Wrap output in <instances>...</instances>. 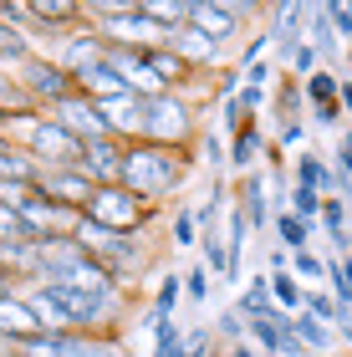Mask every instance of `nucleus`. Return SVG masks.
<instances>
[{
	"label": "nucleus",
	"mask_w": 352,
	"mask_h": 357,
	"mask_svg": "<svg viewBox=\"0 0 352 357\" xmlns=\"http://www.w3.org/2000/svg\"><path fill=\"white\" fill-rule=\"evenodd\" d=\"M270 230H276V245L281 250H312V240H316V230H322V225H307L301 215H291V209H276V215H270Z\"/></svg>",
	"instance_id": "6ab92c4d"
},
{
	"label": "nucleus",
	"mask_w": 352,
	"mask_h": 357,
	"mask_svg": "<svg viewBox=\"0 0 352 357\" xmlns=\"http://www.w3.org/2000/svg\"><path fill=\"white\" fill-rule=\"evenodd\" d=\"M179 301H184V275H179V271L158 275L153 301H148V317H158V321H174V306H179Z\"/></svg>",
	"instance_id": "a878e982"
},
{
	"label": "nucleus",
	"mask_w": 352,
	"mask_h": 357,
	"mask_svg": "<svg viewBox=\"0 0 352 357\" xmlns=\"http://www.w3.org/2000/svg\"><path fill=\"white\" fill-rule=\"evenodd\" d=\"M77 240H82V250L92 255L98 266L113 271V281L133 291L143 281V271L153 266V250H148V240L143 235H118V230H102V225H92L82 215V225H77Z\"/></svg>",
	"instance_id": "f03ea898"
},
{
	"label": "nucleus",
	"mask_w": 352,
	"mask_h": 357,
	"mask_svg": "<svg viewBox=\"0 0 352 357\" xmlns=\"http://www.w3.org/2000/svg\"><path fill=\"white\" fill-rule=\"evenodd\" d=\"M215 286H220V281H215V275L204 271V266H189V271H184V301L204 306V301L215 296Z\"/></svg>",
	"instance_id": "4c0bfd02"
},
{
	"label": "nucleus",
	"mask_w": 352,
	"mask_h": 357,
	"mask_svg": "<svg viewBox=\"0 0 352 357\" xmlns=\"http://www.w3.org/2000/svg\"><path fill=\"white\" fill-rule=\"evenodd\" d=\"M327 15H332V26H337V36L347 46L352 41V0H327Z\"/></svg>",
	"instance_id": "49530a36"
},
{
	"label": "nucleus",
	"mask_w": 352,
	"mask_h": 357,
	"mask_svg": "<svg viewBox=\"0 0 352 357\" xmlns=\"http://www.w3.org/2000/svg\"><path fill=\"white\" fill-rule=\"evenodd\" d=\"M235 312L240 317H266V312H276V301H270V275H250L245 286H240V296H235Z\"/></svg>",
	"instance_id": "b1692460"
},
{
	"label": "nucleus",
	"mask_w": 352,
	"mask_h": 357,
	"mask_svg": "<svg viewBox=\"0 0 352 357\" xmlns=\"http://www.w3.org/2000/svg\"><path fill=\"white\" fill-rule=\"evenodd\" d=\"M266 149H270V138H266L261 118L245 123V128L230 138V169H235V174H255V158H266Z\"/></svg>",
	"instance_id": "f3484780"
},
{
	"label": "nucleus",
	"mask_w": 352,
	"mask_h": 357,
	"mask_svg": "<svg viewBox=\"0 0 352 357\" xmlns=\"http://www.w3.org/2000/svg\"><path fill=\"white\" fill-rule=\"evenodd\" d=\"M240 87H245V72H240V67H220L215 72V102L220 107H225L230 97H240Z\"/></svg>",
	"instance_id": "37998d69"
},
{
	"label": "nucleus",
	"mask_w": 352,
	"mask_h": 357,
	"mask_svg": "<svg viewBox=\"0 0 352 357\" xmlns=\"http://www.w3.org/2000/svg\"><path fill=\"white\" fill-rule=\"evenodd\" d=\"M102 107V123L107 133L123 138V143H143V97H113V102H98Z\"/></svg>",
	"instance_id": "ddd939ff"
},
{
	"label": "nucleus",
	"mask_w": 352,
	"mask_h": 357,
	"mask_svg": "<svg viewBox=\"0 0 352 357\" xmlns=\"http://www.w3.org/2000/svg\"><path fill=\"white\" fill-rule=\"evenodd\" d=\"M291 327H296V337L312 347V357H327V352H337V332L327 327V321H316L312 312H296L291 317Z\"/></svg>",
	"instance_id": "5701e85b"
},
{
	"label": "nucleus",
	"mask_w": 352,
	"mask_h": 357,
	"mask_svg": "<svg viewBox=\"0 0 352 357\" xmlns=\"http://www.w3.org/2000/svg\"><path fill=\"white\" fill-rule=\"evenodd\" d=\"M332 164H337L342 174H352V123L337 133V153H332Z\"/></svg>",
	"instance_id": "8fccbe9b"
},
{
	"label": "nucleus",
	"mask_w": 352,
	"mask_h": 357,
	"mask_svg": "<svg viewBox=\"0 0 352 357\" xmlns=\"http://www.w3.org/2000/svg\"><path fill=\"white\" fill-rule=\"evenodd\" d=\"M270 143H276L281 153L301 149V143H307V123H301V118H281V123H276V138H270Z\"/></svg>",
	"instance_id": "79ce46f5"
},
{
	"label": "nucleus",
	"mask_w": 352,
	"mask_h": 357,
	"mask_svg": "<svg viewBox=\"0 0 352 357\" xmlns=\"http://www.w3.org/2000/svg\"><path fill=\"white\" fill-rule=\"evenodd\" d=\"M143 15L158 21L164 31H179V26H189V0H143Z\"/></svg>",
	"instance_id": "7c9ffc66"
},
{
	"label": "nucleus",
	"mask_w": 352,
	"mask_h": 357,
	"mask_svg": "<svg viewBox=\"0 0 352 357\" xmlns=\"http://www.w3.org/2000/svg\"><path fill=\"white\" fill-rule=\"evenodd\" d=\"M337 230H347V199H322V235H337Z\"/></svg>",
	"instance_id": "c03bdc74"
},
{
	"label": "nucleus",
	"mask_w": 352,
	"mask_h": 357,
	"mask_svg": "<svg viewBox=\"0 0 352 357\" xmlns=\"http://www.w3.org/2000/svg\"><path fill=\"white\" fill-rule=\"evenodd\" d=\"M184 352H189V357H225V347L215 342L210 327H189V332H184Z\"/></svg>",
	"instance_id": "ea45409f"
},
{
	"label": "nucleus",
	"mask_w": 352,
	"mask_h": 357,
	"mask_svg": "<svg viewBox=\"0 0 352 357\" xmlns=\"http://www.w3.org/2000/svg\"><path fill=\"white\" fill-rule=\"evenodd\" d=\"M312 123H316V128H332V133H337V128L347 123V112H342V102H327V107H312Z\"/></svg>",
	"instance_id": "09e8293b"
},
{
	"label": "nucleus",
	"mask_w": 352,
	"mask_h": 357,
	"mask_svg": "<svg viewBox=\"0 0 352 357\" xmlns=\"http://www.w3.org/2000/svg\"><path fill=\"white\" fill-rule=\"evenodd\" d=\"M210 332H215V342H220V347H235V342H250V321H245V317H240V312H235V306H225V312H220V317H215V327H210Z\"/></svg>",
	"instance_id": "2f4dec72"
},
{
	"label": "nucleus",
	"mask_w": 352,
	"mask_h": 357,
	"mask_svg": "<svg viewBox=\"0 0 352 357\" xmlns=\"http://www.w3.org/2000/svg\"><path fill=\"white\" fill-rule=\"evenodd\" d=\"M327 357H352V347H337V352H327Z\"/></svg>",
	"instance_id": "5fc2aeb1"
},
{
	"label": "nucleus",
	"mask_w": 352,
	"mask_h": 357,
	"mask_svg": "<svg viewBox=\"0 0 352 357\" xmlns=\"http://www.w3.org/2000/svg\"><path fill=\"white\" fill-rule=\"evenodd\" d=\"M301 107H307V87H301V77L281 72L276 77V112H281V118H296Z\"/></svg>",
	"instance_id": "473e14b6"
},
{
	"label": "nucleus",
	"mask_w": 352,
	"mask_h": 357,
	"mask_svg": "<svg viewBox=\"0 0 352 357\" xmlns=\"http://www.w3.org/2000/svg\"><path fill=\"white\" fill-rule=\"evenodd\" d=\"M31 194H36V184H10V178H0V204H10V209H21Z\"/></svg>",
	"instance_id": "de8ad7c7"
},
{
	"label": "nucleus",
	"mask_w": 352,
	"mask_h": 357,
	"mask_svg": "<svg viewBox=\"0 0 352 357\" xmlns=\"http://www.w3.org/2000/svg\"><path fill=\"white\" fill-rule=\"evenodd\" d=\"M270 46H276V41H270V31H255V36H245V41H240V67H255Z\"/></svg>",
	"instance_id": "a18cd8bd"
},
{
	"label": "nucleus",
	"mask_w": 352,
	"mask_h": 357,
	"mask_svg": "<svg viewBox=\"0 0 352 357\" xmlns=\"http://www.w3.org/2000/svg\"><path fill=\"white\" fill-rule=\"evenodd\" d=\"M301 87H307V102L312 107H327V102H337V97H342V77L332 67H322V72H312Z\"/></svg>",
	"instance_id": "c756f323"
},
{
	"label": "nucleus",
	"mask_w": 352,
	"mask_h": 357,
	"mask_svg": "<svg viewBox=\"0 0 352 357\" xmlns=\"http://www.w3.org/2000/svg\"><path fill=\"white\" fill-rule=\"evenodd\" d=\"M322 199H327V194H316V189H307V184H291V194H286V209H291V215H301L307 225H322Z\"/></svg>",
	"instance_id": "72a5a7b5"
},
{
	"label": "nucleus",
	"mask_w": 352,
	"mask_h": 357,
	"mask_svg": "<svg viewBox=\"0 0 352 357\" xmlns=\"http://www.w3.org/2000/svg\"><path fill=\"white\" fill-rule=\"evenodd\" d=\"M235 209L250 220V230H255V235H261L266 225H270V215H276V209H270V199H266V174H245V178H240Z\"/></svg>",
	"instance_id": "dca6fc26"
},
{
	"label": "nucleus",
	"mask_w": 352,
	"mask_h": 357,
	"mask_svg": "<svg viewBox=\"0 0 352 357\" xmlns=\"http://www.w3.org/2000/svg\"><path fill=\"white\" fill-rule=\"evenodd\" d=\"M46 199H56V204H67V209H82L87 215V204H92V194H98V184L82 174V169H41V184H36Z\"/></svg>",
	"instance_id": "9d476101"
},
{
	"label": "nucleus",
	"mask_w": 352,
	"mask_h": 357,
	"mask_svg": "<svg viewBox=\"0 0 352 357\" xmlns=\"http://www.w3.org/2000/svg\"><path fill=\"white\" fill-rule=\"evenodd\" d=\"M291 184H307V189H316V194H337V169H332V158H322V153H296V174H291ZM342 199V194H337Z\"/></svg>",
	"instance_id": "a211bd4d"
},
{
	"label": "nucleus",
	"mask_w": 352,
	"mask_h": 357,
	"mask_svg": "<svg viewBox=\"0 0 352 357\" xmlns=\"http://www.w3.org/2000/svg\"><path fill=\"white\" fill-rule=\"evenodd\" d=\"M270 301H276L281 312H291V317H296L301 306H307V286H301L291 271H281V275H270Z\"/></svg>",
	"instance_id": "c85d7f7f"
},
{
	"label": "nucleus",
	"mask_w": 352,
	"mask_h": 357,
	"mask_svg": "<svg viewBox=\"0 0 352 357\" xmlns=\"http://www.w3.org/2000/svg\"><path fill=\"white\" fill-rule=\"evenodd\" d=\"M41 317H36V306H31L26 296H10V301H0V337H6L10 347H21L31 342V337H41Z\"/></svg>",
	"instance_id": "4468645a"
},
{
	"label": "nucleus",
	"mask_w": 352,
	"mask_h": 357,
	"mask_svg": "<svg viewBox=\"0 0 352 357\" xmlns=\"http://www.w3.org/2000/svg\"><path fill=\"white\" fill-rule=\"evenodd\" d=\"M169 46H174V52H179V56L189 61V72H220V67H225V46H220V41H210L199 26H179Z\"/></svg>",
	"instance_id": "f8f14e48"
},
{
	"label": "nucleus",
	"mask_w": 352,
	"mask_h": 357,
	"mask_svg": "<svg viewBox=\"0 0 352 357\" xmlns=\"http://www.w3.org/2000/svg\"><path fill=\"white\" fill-rule=\"evenodd\" d=\"M199 266L215 275V281H225L230 275V245L220 230H199Z\"/></svg>",
	"instance_id": "bb28decb"
},
{
	"label": "nucleus",
	"mask_w": 352,
	"mask_h": 357,
	"mask_svg": "<svg viewBox=\"0 0 352 357\" xmlns=\"http://www.w3.org/2000/svg\"><path fill=\"white\" fill-rule=\"evenodd\" d=\"M0 123H6V118H0Z\"/></svg>",
	"instance_id": "6e6d98bb"
},
{
	"label": "nucleus",
	"mask_w": 352,
	"mask_h": 357,
	"mask_svg": "<svg viewBox=\"0 0 352 357\" xmlns=\"http://www.w3.org/2000/svg\"><path fill=\"white\" fill-rule=\"evenodd\" d=\"M31 56H36V36H31L26 26H6V21H0V67L21 72Z\"/></svg>",
	"instance_id": "4be33fe9"
},
{
	"label": "nucleus",
	"mask_w": 352,
	"mask_h": 357,
	"mask_svg": "<svg viewBox=\"0 0 352 357\" xmlns=\"http://www.w3.org/2000/svg\"><path fill=\"white\" fill-rule=\"evenodd\" d=\"M307 41L316 46L322 67H332V72H337V61H342V36H337V26H332V15H327V6H322V0H316V6H312V15H307Z\"/></svg>",
	"instance_id": "2eb2a0df"
},
{
	"label": "nucleus",
	"mask_w": 352,
	"mask_h": 357,
	"mask_svg": "<svg viewBox=\"0 0 352 357\" xmlns=\"http://www.w3.org/2000/svg\"><path fill=\"white\" fill-rule=\"evenodd\" d=\"M133 327H148L153 332V357H189L184 352V327L179 321H158V317H143Z\"/></svg>",
	"instance_id": "393cba45"
},
{
	"label": "nucleus",
	"mask_w": 352,
	"mask_h": 357,
	"mask_svg": "<svg viewBox=\"0 0 352 357\" xmlns=\"http://www.w3.org/2000/svg\"><path fill=\"white\" fill-rule=\"evenodd\" d=\"M143 67H148V72H153L169 92H179L189 77H194V72H189V61L174 52V46H153V52H143Z\"/></svg>",
	"instance_id": "aec40b11"
},
{
	"label": "nucleus",
	"mask_w": 352,
	"mask_h": 357,
	"mask_svg": "<svg viewBox=\"0 0 352 357\" xmlns=\"http://www.w3.org/2000/svg\"><path fill=\"white\" fill-rule=\"evenodd\" d=\"M204 138L199 102H189L184 92H164L143 102V143H164V149H189Z\"/></svg>",
	"instance_id": "7ed1b4c3"
},
{
	"label": "nucleus",
	"mask_w": 352,
	"mask_h": 357,
	"mask_svg": "<svg viewBox=\"0 0 352 357\" xmlns=\"http://www.w3.org/2000/svg\"><path fill=\"white\" fill-rule=\"evenodd\" d=\"M169 240H174V245H199V215H194V209H174V215H169Z\"/></svg>",
	"instance_id": "e433bc0d"
},
{
	"label": "nucleus",
	"mask_w": 352,
	"mask_h": 357,
	"mask_svg": "<svg viewBox=\"0 0 352 357\" xmlns=\"http://www.w3.org/2000/svg\"><path fill=\"white\" fill-rule=\"evenodd\" d=\"M291 275H296V281L307 286V291H312V281H322V286H327V261H322L316 250H296V255H291Z\"/></svg>",
	"instance_id": "c9c22d12"
},
{
	"label": "nucleus",
	"mask_w": 352,
	"mask_h": 357,
	"mask_svg": "<svg viewBox=\"0 0 352 357\" xmlns=\"http://www.w3.org/2000/svg\"><path fill=\"white\" fill-rule=\"evenodd\" d=\"M189 169H194V153L189 149H164V143H128L123 153V184L148 199L153 209H164L174 194L184 189Z\"/></svg>",
	"instance_id": "f257e3e1"
},
{
	"label": "nucleus",
	"mask_w": 352,
	"mask_h": 357,
	"mask_svg": "<svg viewBox=\"0 0 352 357\" xmlns=\"http://www.w3.org/2000/svg\"><path fill=\"white\" fill-rule=\"evenodd\" d=\"M21 281H15V275H6V271H0V301H10V296H21Z\"/></svg>",
	"instance_id": "603ef678"
},
{
	"label": "nucleus",
	"mask_w": 352,
	"mask_h": 357,
	"mask_svg": "<svg viewBox=\"0 0 352 357\" xmlns=\"http://www.w3.org/2000/svg\"><path fill=\"white\" fill-rule=\"evenodd\" d=\"M158 215H164V209L138 199L128 184H98V194H92V204H87V220L102 225V230H118V235H148Z\"/></svg>",
	"instance_id": "20e7f679"
},
{
	"label": "nucleus",
	"mask_w": 352,
	"mask_h": 357,
	"mask_svg": "<svg viewBox=\"0 0 352 357\" xmlns=\"http://www.w3.org/2000/svg\"><path fill=\"white\" fill-rule=\"evenodd\" d=\"M21 153H31L41 169H77V158H82V138H72L67 128H61L56 118H36V128L26 133Z\"/></svg>",
	"instance_id": "0eeeda50"
},
{
	"label": "nucleus",
	"mask_w": 352,
	"mask_h": 357,
	"mask_svg": "<svg viewBox=\"0 0 352 357\" xmlns=\"http://www.w3.org/2000/svg\"><path fill=\"white\" fill-rule=\"evenodd\" d=\"M250 15H266L255 6H235V0H189V26H199L210 41L220 46H235L245 36V21Z\"/></svg>",
	"instance_id": "423d86ee"
},
{
	"label": "nucleus",
	"mask_w": 352,
	"mask_h": 357,
	"mask_svg": "<svg viewBox=\"0 0 352 357\" xmlns=\"http://www.w3.org/2000/svg\"><path fill=\"white\" fill-rule=\"evenodd\" d=\"M332 332H337V342H342V347H352V301L337 306V321H332Z\"/></svg>",
	"instance_id": "3c124183"
},
{
	"label": "nucleus",
	"mask_w": 352,
	"mask_h": 357,
	"mask_svg": "<svg viewBox=\"0 0 352 357\" xmlns=\"http://www.w3.org/2000/svg\"><path fill=\"white\" fill-rule=\"evenodd\" d=\"M327 291L337 301H352V255H327Z\"/></svg>",
	"instance_id": "f704fd0d"
},
{
	"label": "nucleus",
	"mask_w": 352,
	"mask_h": 357,
	"mask_svg": "<svg viewBox=\"0 0 352 357\" xmlns=\"http://www.w3.org/2000/svg\"><path fill=\"white\" fill-rule=\"evenodd\" d=\"M26 112H41L36 97L21 87V77H0V118H26Z\"/></svg>",
	"instance_id": "cd10ccee"
},
{
	"label": "nucleus",
	"mask_w": 352,
	"mask_h": 357,
	"mask_svg": "<svg viewBox=\"0 0 352 357\" xmlns=\"http://www.w3.org/2000/svg\"><path fill=\"white\" fill-rule=\"evenodd\" d=\"M337 102H342V112H347V123H352V77H342V97H337Z\"/></svg>",
	"instance_id": "864d4df0"
},
{
	"label": "nucleus",
	"mask_w": 352,
	"mask_h": 357,
	"mask_svg": "<svg viewBox=\"0 0 352 357\" xmlns=\"http://www.w3.org/2000/svg\"><path fill=\"white\" fill-rule=\"evenodd\" d=\"M15 240H36L26 230V220H21V209H10V204H0V245H15Z\"/></svg>",
	"instance_id": "a19ab883"
},
{
	"label": "nucleus",
	"mask_w": 352,
	"mask_h": 357,
	"mask_svg": "<svg viewBox=\"0 0 352 357\" xmlns=\"http://www.w3.org/2000/svg\"><path fill=\"white\" fill-rule=\"evenodd\" d=\"M46 118H56V123L67 128L72 138H82V143L113 138V133H107V123H102V107L92 102V97H82V92H77V97H67V102H61V107H52V112H46Z\"/></svg>",
	"instance_id": "1a4fd4ad"
},
{
	"label": "nucleus",
	"mask_w": 352,
	"mask_h": 357,
	"mask_svg": "<svg viewBox=\"0 0 352 357\" xmlns=\"http://www.w3.org/2000/svg\"><path fill=\"white\" fill-rule=\"evenodd\" d=\"M77 92L92 97V102H113V97H128V82L107 67V61H98V67H87L82 77H77Z\"/></svg>",
	"instance_id": "412c9836"
},
{
	"label": "nucleus",
	"mask_w": 352,
	"mask_h": 357,
	"mask_svg": "<svg viewBox=\"0 0 352 357\" xmlns=\"http://www.w3.org/2000/svg\"><path fill=\"white\" fill-rule=\"evenodd\" d=\"M123 153H128V143H123V138L82 143V158H77V169H82L92 184H123Z\"/></svg>",
	"instance_id": "9b49d317"
},
{
	"label": "nucleus",
	"mask_w": 352,
	"mask_h": 357,
	"mask_svg": "<svg viewBox=\"0 0 352 357\" xmlns=\"http://www.w3.org/2000/svg\"><path fill=\"white\" fill-rule=\"evenodd\" d=\"M337 306H342V301L332 296L327 286H312V291H307V306H301V312H312L316 321H327V327H332V321H337Z\"/></svg>",
	"instance_id": "58836bf2"
},
{
	"label": "nucleus",
	"mask_w": 352,
	"mask_h": 357,
	"mask_svg": "<svg viewBox=\"0 0 352 357\" xmlns=\"http://www.w3.org/2000/svg\"><path fill=\"white\" fill-rule=\"evenodd\" d=\"M15 77H21V87L36 97V107H41V112H52V107L67 102V97H77V77L61 67L52 52H36V56H31Z\"/></svg>",
	"instance_id": "39448f33"
},
{
	"label": "nucleus",
	"mask_w": 352,
	"mask_h": 357,
	"mask_svg": "<svg viewBox=\"0 0 352 357\" xmlns=\"http://www.w3.org/2000/svg\"><path fill=\"white\" fill-rule=\"evenodd\" d=\"M52 56H56L72 77H82L87 67H98V61L107 56V41L98 36V26H92V21H82V26H72L67 36L52 41Z\"/></svg>",
	"instance_id": "6e6552de"
}]
</instances>
